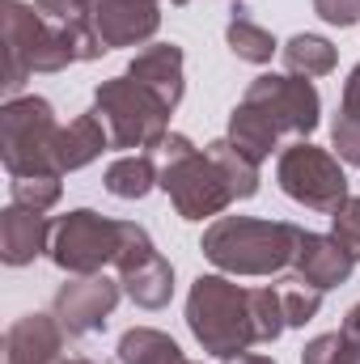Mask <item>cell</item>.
Masks as SVG:
<instances>
[{
  "label": "cell",
  "mask_w": 360,
  "mask_h": 364,
  "mask_svg": "<svg viewBox=\"0 0 360 364\" xmlns=\"http://www.w3.org/2000/svg\"><path fill=\"white\" fill-rule=\"evenodd\" d=\"M305 229L292 220H259V216H216L203 229V259L225 275H280L292 267Z\"/></svg>",
  "instance_id": "obj_1"
},
{
  "label": "cell",
  "mask_w": 360,
  "mask_h": 364,
  "mask_svg": "<svg viewBox=\"0 0 360 364\" xmlns=\"http://www.w3.org/2000/svg\"><path fill=\"white\" fill-rule=\"evenodd\" d=\"M186 326L208 356H242L259 343L250 318V288L225 275H199L186 292Z\"/></svg>",
  "instance_id": "obj_2"
},
{
  "label": "cell",
  "mask_w": 360,
  "mask_h": 364,
  "mask_svg": "<svg viewBox=\"0 0 360 364\" xmlns=\"http://www.w3.org/2000/svg\"><path fill=\"white\" fill-rule=\"evenodd\" d=\"M0 26H4V93L17 97L34 73H64L77 64L68 38L51 30L34 4L26 0H0Z\"/></svg>",
  "instance_id": "obj_3"
},
{
  "label": "cell",
  "mask_w": 360,
  "mask_h": 364,
  "mask_svg": "<svg viewBox=\"0 0 360 364\" xmlns=\"http://www.w3.org/2000/svg\"><path fill=\"white\" fill-rule=\"evenodd\" d=\"M166 157L162 166V191L170 195V203L179 208L182 220H208V216H221L233 199L225 174L216 170V161L208 153H199L186 136L170 132L157 149Z\"/></svg>",
  "instance_id": "obj_4"
},
{
  "label": "cell",
  "mask_w": 360,
  "mask_h": 364,
  "mask_svg": "<svg viewBox=\"0 0 360 364\" xmlns=\"http://www.w3.org/2000/svg\"><path fill=\"white\" fill-rule=\"evenodd\" d=\"M93 110L110 132V149H162L170 136V106L132 77H110L93 93Z\"/></svg>",
  "instance_id": "obj_5"
},
{
  "label": "cell",
  "mask_w": 360,
  "mask_h": 364,
  "mask_svg": "<svg viewBox=\"0 0 360 364\" xmlns=\"http://www.w3.org/2000/svg\"><path fill=\"white\" fill-rule=\"evenodd\" d=\"M55 110L47 97H9L0 110V161L9 178L60 174L55 170Z\"/></svg>",
  "instance_id": "obj_6"
},
{
  "label": "cell",
  "mask_w": 360,
  "mask_h": 364,
  "mask_svg": "<svg viewBox=\"0 0 360 364\" xmlns=\"http://www.w3.org/2000/svg\"><path fill=\"white\" fill-rule=\"evenodd\" d=\"M275 182H280V191H284L292 203H301V208H309V212H327V216L348 199L344 161H339L335 153L309 144V140H297V144H288V149L280 153V161H275Z\"/></svg>",
  "instance_id": "obj_7"
},
{
  "label": "cell",
  "mask_w": 360,
  "mask_h": 364,
  "mask_svg": "<svg viewBox=\"0 0 360 364\" xmlns=\"http://www.w3.org/2000/svg\"><path fill=\"white\" fill-rule=\"evenodd\" d=\"M119 242H123V220H110L93 208H77L55 220L47 255L68 275H102V267H115Z\"/></svg>",
  "instance_id": "obj_8"
},
{
  "label": "cell",
  "mask_w": 360,
  "mask_h": 364,
  "mask_svg": "<svg viewBox=\"0 0 360 364\" xmlns=\"http://www.w3.org/2000/svg\"><path fill=\"white\" fill-rule=\"evenodd\" d=\"M242 102H250L255 110H263L280 136H297L305 140L318 119H322V97L314 90V81L305 77H288V73H268V77H255Z\"/></svg>",
  "instance_id": "obj_9"
},
{
  "label": "cell",
  "mask_w": 360,
  "mask_h": 364,
  "mask_svg": "<svg viewBox=\"0 0 360 364\" xmlns=\"http://www.w3.org/2000/svg\"><path fill=\"white\" fill-rule=\"evenodd\" d=\"M119 296H123V284H115L106 275H73L68 284H60V292L51 301V314L64 326V335L81 339V335H97L106 326Z\"/></svg>",
  "instance_id": "obj_10"
},
{
  "label": "cell",
  "mask_w": 360,
  "mask_h": 364,
  "mask_svg": "<svg viewBox=\"0 0 360 364\" xmlns=\"http://www.w3.org/2000/svg\"><path fill=\"white\" fill-rule=\"evenodd\" d=\"M162 26V0H93V30L106 51L140 47Z\"/></svg>",
  "instance_id": "obj_11"
},
{
  "label": "cell",
  "mask_w": 360,
  "mask_h": 364,
  "mask_svg": "<svg viewBox=\"0 0 360 364\" xmlns=\"http://www.w3.org/2000/svg\"><path fill=\"white\" fill-rule=\"evenodd\" d=\"M288 272H292V279H301V284H309L318 292H331V288H339V284L352 279L356 259L331 233H305L301 246H297V255H292V267Z\"/></svg>",
  "instance_id": "obj_12"
},
{
  "label": "cell",
  "mask_w": 360,
  "mask_h": 364,
  "mask_svg": "<svg viewBox=\"0 0 360 364\" xmlns=\"http://www.w3.org/2000/svg\"><path fill=\"white\" fill-rule=\"evenodd\" d=\"M51 233H55V225L47 220V212L9 203L0 212V259L9 267H26L51 250Z\"/></svg>",
  "instance_id": "obj_13"
},
{
  "label": "cell",
  "mask_w": 360,
  "mask_h": 364,
  "mask_svg": "<svg viewBox=\"0 0 360 364\" xmlns=\"http://www.w3.org/2000/svg\"><path fill=\"white\" fill-rule=\"evenodd\" d=\"M64 352V326L55 314H26L4 331V364H55Z\"/></svg>",
  "instance_id": "obj_14"
},
{
  "label": "cell",
  "mask_w": 360,
  "mask_h": 364,
  "mask_svg": "<svg viewBox=\"0 0 360 364\" xmlns=\"http://www.w3.org/2000/svg\"><path fill=\"white\" fill-rule=\"evenodd\" d=\"M127 77L140 81V85H149V90L174 110L182 102V93H186V81H182V47H174V43H153V47L136 51L132 64H127Z\"/></svg>",
  "instance_id": "obj_15"
},
{
  "label": "cell",
  "mask_w": 360,
  "mask_h": 364,
  "mask_svg": "<svg viewBox=\"0 0 360 364\" xmlns=\"http://www.w3.org/2000/svg\"><path fill=\"white\" fill-rule=\"evenodd\" d=\"M34 9H38V17H43L51 30H60V34L68 38L77 64L97 60V55L106 51L102 38H97V30H93V4L90 0H34Z\"/></svg>",
  "instance_id": "obj_16"
},
{
  "label": "cell",
  "mask_w": 360,
  "mask_h": 364,
  "mask_svg": "<svg viewBox=\"0 0 360 364\" xmlns=\"http://www.w3.org/2000/svg\"><path fill=\"white\" fill-rule=\"evenodd\" d=\"M110 149V132L106 123L97 119V110L90 114H77L68 127H60L55 136V170L60 174H73V170H85L90 161H97L102 153Z\"/></svg>",
  "instance_id": "obj_17"
},
{
  "label": "cell",
  "mask_w": 360,
  "mask_h": 364,
  "mask_svg": "<svg viewBox=\"0 0 360 364\" xmlns=\"http://www.w3.org/2000/svg\"><path fill=\"white\" fill-rule=\"evenodd\" d=\"M119 284H123V292H127L140 309H166L170 296H174V267H170V259H162V255L153 250V255L140 259L132 272L119 275Z\"/></svg>",
  "instance_id": "obj_18"
},
{
  "label": "cell",
  "mask_w": 360,
  "mask_h": 364,
  "mask_svg": "<svg viewBox=\"0 0 360 364\" xmlns=\"http://www.w3.org/2000/svg\"><path fill=\"white\" fill-rule=\"evenodd\" d=\"M229 140H233L250 161H259V166L280 149L275 123H271L263 110H255L250 102H238V106H233V114H229Z\"/></svg>",
  "instance_id": "obj_19"
},
{
  "label": "cell",
  "mask_w": 360,
  "mask_h": 364,
  "mask_svg": "<svg viewBox=\"0 0 360 364\" xmlns=\"http://www.w3.org/2000/svg\"><path fill=\"white\" fill-rule=\"evenodd\" d=\"M280 60H284V73H288V77L314 81V77L335 73L339 51H335V43H327L322 34H292V38L280 47Z\"/></svg>",
  "instance_id": "obj_20"
},
{
  "label": "cell",
  "mask_w": 360,
  "mask_h": 364,
  "mask_svg": "<svg viewBox=\"0 0 360 364\" xmlns=\"http://www.w3.org/2000/svg\"><path fill=\"white\" fill-rule=\"evenodd\" d=\"M119 364H195L182 356V348L153 331V326H132L123 339H119Z\"/></svg>",
  "instance_id": "obj_21"
},
{
  "label": "cell",
  "mask_w": 360,
  "mask_h": 364,
  "mask_svg": "<svg viewBox=\"0 0 360 364\" xmlns=\"http://www.w3.org/2000/svg\"><path fill=\"white\" fill-rule=\"evenodd\" d=\"M153 186H162V170L153 166L149 153H132L106 166V191L115 199H144Z\"/></svg>",
  "instance_id": "obj_22"
},
{
  "label": "cell",
  "mask_w": 360,
  "mask_h": 364,
  "mask_svg": "<svg viewBox=\"0 0 360 364\" xmlns=\"http://www.w3.org/2000/svg\"><path fill=\"white\" fill-rule=\"evenodd\" d=\"M203 153H208V157L216 161V170L225 174L229 191H233V199H250V195L259 191V161H250L229 136H225V140H212Z\"/></svg>",
  "instance_id": "obj_23"
},
{
  "label": "cell",
  "mask_w": 360,
  "mask_h": 364,
  "mask_svg": "<svg viewBox=\"0 0 360 364\" xmlns=\"http://www.w3.org/2000/svg\"><path fill=\"white\" fill-rule=\"evenodd\" d=\"M225 43H229V51H233L238 60H246V64H271V55L280 51L275 38H271L259 21H250L242 9H233V17H229V26H225Z\"/></svg>",
  "instance_id": "obj_24"
},
{
  "label": "cell",
  "mask_w": 360,
  "mask_h": 364,
  "mask_svg": "<svg viewBox=\"0 0 360 364\" xmlns=\"http://www.w3.org/2000/svg\"><path fill=\"white\" fill-rule=\"evenodd\" d=\"M250 318H255V335H259V343H275V339L288 331L280 288H250Z\"/></svg>",
  "instance_id": "obj_25"
},
{
  "label": "cell",
  "mask_w": 360,
  "mask_h": 364,
  "mask_svg": "<svg viewBox=\"0 0 360 364\" xmlns=\"http://www.w3.org/2000/svg\"><path fill=\"white\" fill-rule=\"evenodd\" d=\"M64 174H34V178H13V203L34 208V212H51L64 195Z\"/></svg>",
  "instance_id": "obj_26"
},
{
  "label": "cell",
  "mask_w": 360,
  "mask_h": 364,
  "mask_svg": "<svg viewBox=\"0 0 360 364\" xmlns=\"http://www.w3.org/2000/svg\"><path fill=\"white\" fill-rule=\"evenodd\" d=\"M280 296H284V318H288V326H305V322H314L318 309H322V292L309 288V284H301V279H288V284L280 288Z\"/></svg>",
  "instance_id": "obj_27"
},
{
  "label": "cell",
  "mask_w": 360,
  "mask_h": 364,
  "mask_svg": "<svg viewBox=\"0 0 360 364\" xmlns=\"http://www.w3.org/2000/svg\"><path fill=\"white\" fill-rule=\"evenodd\" d=\"M301 364H360L356 348L344 339V331H331V335H318L305 343Z\"/></svg>",
  "instance_id": "obj_28"
},
{
  "label": "cell",
  "mask_w": 360,
  "mask_h": 364,
  "mask_svg": "<svg viewBox=\"0 0 360 364\" xmlns=\"http://www.w3.org/2000/svg\"><path fill=\"white\" fill-rule=\"evenodd\" d=\"M331 237L360 263V195H348V199L331 212Z\"/></svg>",
  "instance_id": "obj_29"
},
{
  "label": "cell",
  "mask_w": 360,
  "mask_h": 364,
  "mask_svg": "<svg viewBox=\"0 0 360 364\" xmlns=\"http://www.w3.org/2000/svg\"><path fill=\"white\" fill-rule=\"evenodd\" d=\"M157 246H153V237H149V229L144 225H136V220H123V242H119V255H115V272H132L140 259H149Z\"/></svg>",
  "instance_id": "obj_30"
},
{
  "label": "cell",
  "mask_w": 360,
  "mask_h": 364,
  "mask_svg": "<svg viewBox=\"0 0 360 364\" xmlns=\"http://www.w3.org/2000/svg\"><path fill=\"white\" fill-rule=\"evenodd\" d=\"M331 144H335V157L344 166H360V119L339 114L335 127H331Z\"/></svg>",
  "instance_id": "obj_31"
},
{
  "label": "cell",
  "mask_w": 360,
  "mask_h": 364,
  "mask_svg": "<svg viewBox=\"0 0 360 364\" xmlns=\"http://www.w3.org/2000/svg\"><path fill=\"white\" fill-rule=\"evenodd\" d=\"M314 13H318L322 21L348 30V26H356L360 21V0H314Z\"/></svg>",
  "instance_id": "obj_32"
},
{
  "label": "cell",
  "mask_w": 360,
  "mask_h": 364,
  "mask_svg": "<svg viewBox=\"0 0 360 364\" xmlns=\"http://www.w3.org/2000/svg\"><path fill=\"white\" fill-rule=\"evenodd\" d=\"M339 114H352L360 119V64L348 73V81H344V97H339Z\"/></svg>",
  "instance_id": "obj_33"
},
{
  "label": "cell",
  "mask_w": 360,
  "mask_h": 364,
  "mask_svg": "<svg viewBox=\"0 0 360 364\" xmlns=\"http://www.w3.org/2000/svg\"><path fill=\"white\" fill-rule=\"evenodd\" d=\"M339 331H344V339L356 348V356H360V305L348 309V318H344V326H339Z\"/></svg>",
  "instance_id": "obj_34"
},
{
  "label": "cell",
  "mask_w": 360,
  "mask_h": 364,
  "mask_svg": "<svg viewBox=\"0 0 360 364\" xmlns=\"http://www.w3.org/2000/svg\"><path fill=\"white\" fill-rule=\"evenodd\" d=\"M225 364H275L271 356H259V352H242V356H229Z\"/></svg>",
  "instance_id": "obj_35"
},
{
  "label": "cell",
  "mask_w": 360,
  "mask_h": 364,
  "mask_svg": "<svg viewBox=\"0 0 360 364\" xmlns=\"http://www.w3.org/2000/svg\"><path fill=\"white\" fill-rule=\"evenodd\" d=\"M55 364H93V360H55Z\"/></svg>",
  "instance_id": "obj_36"
},
{
  "label": "cell",
  "mask_w": 360,
  "mask_h": 364,
  "mask_svg": "<svg viewBox=\"0 0 360 364\" xmlns=\"http://www.w3.org/2000/svg\"><path fill=\"white\" fill-rule=\"evenodd\" d=\"M170 4H191V0H170Z\"/></svg>",
  "instance_id": "obj_37"
}]
</instances>
